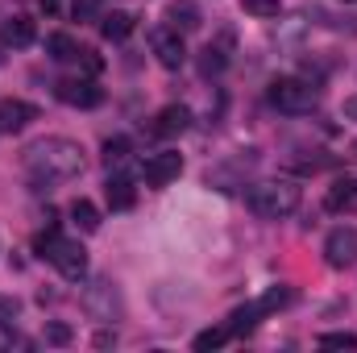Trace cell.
Instances as JSON below:
<instances>
[{"label": "cell", "instance_id": "obj_1", "mask_svg": "<svg viewBox=\"0 0 357 353\" xmlns=\"http://www.w3.org/2000/svg\"><path fill=\"white\" fill-rule=\"evenodd\" d=\"M25 171L38 183V191H46L50 183H67V179L84 175V146L71 137H46L33 142L25 150Z\"/></svg>", "mask_w": 357, "mask_h": 353}, {"label": "cell", "instance_id": "obj_2", "mask_svg": "<svg viewBox=\"0 0 357 353\" xmlns=\"http://www.w3.org/2000/svg\"><path fill=\"white\" fill-rule=\"evenodd\" d=\"M299 200H303V191H299V183H291V179H266V183H254L250 195H245L250 212L262 216V220H282V216H291V212L299 208Z\"/></svg>", "mask_w": 357, "mask_h": 353}, {"label": "cell", "instance_id": "obj_3", "mask_svg": "<svg viewBox=\"0 0 357 353\" xmlns=\"http://www.w3.org/2000/svg\"><path fill=\"white\" fill-rule=\"evenodd\" d=\"M33 250H38L42 258H50V266H54L63 278H71V283H79V278L88 274V250H84L79 241H71V237H59V229L38 233Z\"/></svg>", "mask_w": 357, "mask_h": 353}, {"label": "cell", "instance_id": "obj_4", "mask_svg": "<svg viewBox=\"0 0 357 353\" xmlns=\"http://www.w3.org/2000/svg\"><path fill=\"white\" fill-rule=\"evenodd\" d=\"M270 104L278 112H291V117H303L320 104V88L307 84V80H295V75H282L270 84Z\"/></svg>", "mask_w": 357, "mask_h": 353}, {"label": "cell", "instance_id": "obj_5", "mask_svg": "<svg viewBox=\"0 0 357 353\" xmlns=\"http://www.w3.org/2000/svg\"><path fill=\"white\" fill-rule=\"evenodd\" d=\"M84 312L91 320H121V291L112 278H96L84 291Z\"/></svg>", "mask_w": 357, "mask_h": 353}, {"label": "cell", "instance_id": "obj_6", "mask_svg": "<svg viewBox=\"0 0 357 353\" xmlns=\"http://www.w3.org/2000/svg\"><path fill=\"white\" fill-rule=\"evenodd\" d=\"M150 50H154V59H158L167 71H178V67L187 63L183 33H178V29H171V25H158V29H150Z\"/></svg>", "mask_w": 357, "mask_h": 353}, {"label": "cell", "instance_id": "obj_7", "mask_svg": "<svg viewBox=\"0 0 357 353\" xmlns=\"http://www.w3.org/2000/svg\"><path fill=\"white\" fill-rule=\"evenodd\" d=\"M324 262L333 270H345V266H357V229L354 225H341L324 237Z\"/></svg>", "mask_w": 357, "mask_h": 353}, {"label": "cell", "instance_id": "obj_8", "mask_svg": "<svg viewBox=\"0 0 357 353\" xmlns=\"http://www.w3.org/2000/svg\"><path fill=\"white\" fill-rule=\"evenodd\" d=\"M54 96L63 100V104H71V108H100L104 104V88L96 84V80H63Z\"/></svg>", "mask_w": 357, "mask_h": 353}, {"label": "cell", "instance_id": "obj_9", "mask_svg": "<svg viewBox=\"0 0 357 353\" xmlns=\"http://www.w3.org/2000/svg\"><path fill=\"white\" fill-rule=\"evenodd\" d=\"M178 171H183V154H175V150H158V154H150L146 167H142V175H146L150 187H167V183H175Z\"/></svg>", "mask_w": 357, "mask_h": 353}, {"label": "cell", "instance_id": "obj_10", "mask_svg": "<svg viewBox=\"0 0 357 353\" xmlns=\"http://www.w3.org/2000/svg\"><path fill=\"white\" fill-rule=\"evenodd\" d=\"M104 195H108V208H112V212H129V208L137 204V187H133V179L121 175V171H112V175H108Z\"/></svg>", "mask_w": 357, "mask_h": 353}, {"label": "cell", "instance_id": "obj_11", "mask_svg": "<svg viewBox=\"0 0 357 353\" xmlns=\"http://www.w3.org/2000/svg\"><path fill=\"white\" fill-rule=\"evenodd\" d=\"M29 121H38V108L25 100H0V133H21Z\"/></svg>", "mask_w": 357, "mask_h": 353}, {"label": "cell", "instance_id": "obj_12", "mask_svg": "<svg viewBox=\"0 0 357 353\" xmlns=\"http://www.w3.org/2000/svg\"><path fill=\"white\" fill-rule=\"evenodd\" d=\"M191 129V108L187 104H167L158 117H154V133L158 137H178Z\"/></svg>", "mask_w": 357, "mask_h": 353}, {"label": "cell", "instance_id": "obj_13", "mask_svg": "<svg viewBox=\"0 0 357 353\" xmlns=\"http://www.w3.org/2000/svg\"><path fill=\"white\" fill-rule=\"evenodd\" d=\"M324 208L328 212H354L357 208V179H333V187L324 191Z\"/></svg>", "mask_w": 357, "mask_h": 353}, {"label": "cell", "instance_id": "obj_14", "mask_svg": "<svg viewBox=\"0 0 357 353\" xmlns=\"http://www.w3.org/2000/svg\"><path fill=\"white\" fill-rule=\"evenodd\" d=\"M33 38H38V25H33L29 17H8V21L0 25V42H4V46H13V50L29 46Z\"/></svg>", "mask_w": 357, "mask_h": 353}, {"label": "cell", "instance_id": "obj_15", "mask_svg": "<svg viewBox=\"0 0 357 353\" xmlns=\"http://www.w3.org/2000/svg\"><path fill=\"white\" fill-rule=\"evenodd\" d=\"M133 13H125V8H116V13H108L104 21H100V33L108 38V42H125L129 33H133Z\"/></svg>", "mask_w": 357, "mask_h": 353}, {"label": "cell", "instance_id": "obj_16", "mask_svg": "<svg viewBox=\"0 0 357 353\" xmlns=\"http://www.w3.org/2000/svg\"><path fill=\"white\" fill-rule=\"evenodd\" d=\"M167 17H171V29H178V33H191V29H199V25H204L199 8H195L191 0H175Z\"/></svg>", "mask_w": 357, "mask_h": 353}, {"label": "cell", "instance_id": "obj_17", "mask_svg": "<svg viewBox=\"0 0 357 353\" xmlns=\"http://www.w3.org/2000/svg\"><path fill=\"white\" fill-rule=\"evenodd\" d=\"M46 54H50L54 63H71V59L79 54V42H75L71 33H50V38H46Z\"/></svg>", "mask_w": 357, "mask_h": 353}, {"label": "cell", "instance_id": "obj_18", "mask_svg": "<svg viewBox=\"0 0 357 353\" xmlns=\"http://www.w3.org/2000/svg\"><path fill=\"white\" fill-rule=\"evenodd\" d=\"M258 316H266V312H262V303H250V308H237V312L229 316V320H233V324H229V329H233V337H241V333H254V324H258Z\"/></svg>", "mask_w": 357, "mask_h": 353}, {"label": "cell", "instance_id": "obj_19", "mask_svg": "<svg viewBox=\"0 0 357 353\" xmlns=\"http://www.w3.org/2000/svg\"><path fill=\"white\" fill-rule=\"evenodd\" d=\"M71 220H75L84 233H96V229H100V212H96L91 200H75V204H71Z\"/></svg>", "mask_w": 357, "mask_h": 353}, {"label": "cell", "instance_id": "obj_20", "mask_svg": "<svg viewBox=\"0 0 357 353\" xmlns=\"http://www.w3.org/2000/svg\"><path fill=\"white\" fill-rule=\"evenodd\" d=\"M225 67H229V54L220 46H204L199 50V75H220Z\"/></svg>", "mask_w": 357, "mask_h": 353}, {"label": "cell", "instance_id": "obj_21", "mask_svg": "<svg viewBox=\"0 0 357 353\" xmlns=\"http://www.w3.org/2000/svg\"><path fill=\"white\" fill-rule=\"evenodd\" d=\"M229 337H233V329H229V324H220V329H204V333H199L191 345H195L199 353H208V350H220Z\"/></svg>", "mask_w": 357, "mask_h": 353}, {"label": "cell", "instance_id": "obj_22", "mask_svg": "<svg viewBox=\"0 0 357 353\" xmlns=\"http://www.w3.org/2000/svg\"><path fill=\"white\" fill-rule=\"evenodd\" d=\"M125 158H129V137H108L104 142V163L108 167H121Z\"/></svg>", "mask_w": 357, "mask_h": 353}, {"label": "cell", "instance_id": "obj_23", "mask_svg": "<svg viewBox=\"0 0 357 353\" xmlns=\"http://www.w3.org/2000/svg\"><path fill=\"white\" fill-rule=\"evenodd\" d=\"M241 8H245L250 17H262V21H266V17H278L282 4H278V0H241Z\"/></svg>", "mask_w": 357, "mask_h": 353}, {"label": "cell", "instance_id": "obj_24", "mask_svg": "<svg viewBox=\"0 0 357 353\" xmlns=\"http://www.w3.org/2000/svg\"><path fill=\"white\" fill-rule=\"evenodd\" d=\"M104 8V0H71V17L75 21H96Z\"/></svg>", "mask_w": 357, "mask_h": 353}, {"label": "cell", "instance_id": "obj_25", "mask_svg": "<svg viewBox=\"0 0 357 353\" xmlns=\"http://www.w3.org/2000/svg\"><path fill=\"white\" fill-rule=\"evenodd\" d=\"M320 345H324V350H357V337L354 333H324Z\"/></svg>", "mask_w": 357, "mask_h": 353}, {"label": "cell", "instance_id": "obj_26", "mask_svg": "<svg viewBox=\"0 0 357 353\" xmlns=\"http://www.w3.org/2000/svg\"><path fill=\"white\" fill-rule=\"evenodd\" d=\"M21 316V299L17 295H0V324H13Z\"/></svg>", "mask_w": 357, "mask_h": 353}, {"label": "cell", "instance_id": "obj_27", "mask_svg": "<svg viewBox=\"0 0 357 353\" xmlns=\"http://www.w3.org/2000/svg\"><path fill=\"white\" fill-rule=\"evenodd\" d=\"M75 59H79V67H84V75H100V71H104V59H100V54H96V50H79V54H75Z\"/></svg>", "mask_w": 357, "mask_h": 353}, {"label": "cell", "instance_id": "obj_28", "mask_svg": "<svg viewBox=\"0 0 357 353\" xmlns=\"http://www.w3.org/2000/svg\"><path fill=\"white\" fill-rule=\"evenodd\" d=\"M46 341H50V345H67V341H71V329H67V324H50V329H46Z\"/></svg>", "mask_w": 357, "mask_h": 353}, {"label": "cell", "instance_id": "obj_29", "mask_svg": "<svg viewBox=\"0 0 357 353\" xmlns=\"http://www.w3.org/2000/svg\"><path fill=\"white\" fill-rule=\"evenodd\" d=\"M13 345H29V341H25V337H17L8 324H0V350H13Z\"/></svg>", "mask_w": 357, "mask_h": 353}, {"label": "cell", "instance_id": "obj_30", "mask_svg": "<svg viewBox=\"0 0 357 353\" xmlns=\"http://www.w3.org/2000/svg\"><path fill=\"white\" fill-rule=\"evenodd\" d=\"M59 4H63V0H42V13H46V17H54V13H59Z\"/></svg>", "mask_w": 357, "mask_h": 353}, {"label": "cell", "instance_id": "obj_31", "mask_svg": "<svg viewBox=\"0 0 357 353\" xmlns=\"http://www.w3.org/2000/svg\"><path fill=\"white\" fill-rule=\"evenodd\" d=\"M345 117H349V121H357V96H349V100H345Z\"/></svg>", "mask_w": 357, "mask_h": 353}, {"label": "cell", "instance_id": "obj_32", "mask_svg": "<svg viewBox=\"0 0 357 353\" xmlns=\"http://www.w3.org/2000/svg\"><path fill=\"white\" fill-rule=\"evenodd\" d=\"M349 154H354V158H357V142H354V146H349Z\"/></svg>", "mask_w": 357, "mask_h": 353}, {"label": "cell", "instance_id": "obj_33", "mask_svg": "<svg viewBox=\"0 0 357 353\" xmlns=\"http://www.w3.org/2000/svg\"><path fill=\"white\" fill-rule=\"evenodd\" d=\"M345 4H357V0H345Z\"/></svg>", "mask_w": 357, "mask_h": 353}]
</instances>
